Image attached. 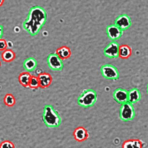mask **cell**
Here are the masks:
<instances>
[{"mask_svg": "<svg viewBox=\"0 0 148 148\" xmlns=\"http://www.w3.org/2000/svg\"><path fill=\"white\" fill-rule=\"evenodd\" d=\"M46 20V10L40 6H34L29 9L27 17L23 23V27L27 32L34 36L38 34Z\"/></svg>", "mask_w": 148, "mask_h": 148, "instance_id": "1", "label": "cell"}, {"mask_svg": "<svg viewBox=\"0 0 148 148\" xmlns=\"http://www.w3.org/2000/svg\"><path fill=\"white\" fill-rule=\"evenodd\" d=\"M42 120L47 127H57L61 123V118L53 106L46 105L42 114Z\"/></svg>", "mask_w": 148, "mask_h": 148, "instance_id": "2", "label": "cell"}, {"mask_svg": "<svg viewBox=\"0 0 148 148\" xmlns=\"http://www.w3.org/2000/svg\"><path fill=\"white\" fill-rule=\"evenodd\" d=\"M97 101V94L92 89L84 90L77 99V104L83 108L93 106Z\"/></svg>", "mask_w": 148, "mask_h": 148, "instance_id": "3", "label": "cell"}, {"mask_svg": "<svg viewBox=\"0 0 148 148\" xmlns=\"http://www.w3.org/2000/svg\"><path fill=\"white\" fill-rule=\"evenodd\" d=\"M135 115V109L132 104L128 102L121 104L119 112V116L121 120L124 121L132 120L134 118Z\"/></svg>", "mask_w": 148, "mask_h": 148, "instance_id": "4", "label": "cell"}, {"mask_svg": "<svg viewBox=\"0 0 148 148\" xmlns=\"http://www.w3.org/2000/svg\"><path fill=\"white\" fill-rule=\"evenodd\" d=\"M101 73L106 79L117 80L119 78V73L116 66L112 64H106L101 67Z\"/></svg>", "mask_w": 148, "mask_h": 148, "instance_id": "5", "label": "cell"}, {"mask_svg": "<svg viewBox=\"0 0 148 148\" xmlns=\"http://www.w3.org/2000/svg\"><path fill=\"white\" fill-rule=\"evenodd\" d=\"M47 63L53 71H61L64 67L62 60L56 53H50L48 55Z\"/></svg>", "mask_w": 148, "mask_h": 148, "instance_id": "6", "label": "cell"}, {"mask_svg": "<svg viewBox=\"0 0 148 148\" xmlns=\"http://www.w3.org/2000/svg\"><path fill=\"white\" fill-rule=\"evenodd\" d=\"M106 32L109 38L112 40L119 39L123 34V30L114 24L108 25L106 28Z\"/></svg>", "mask_w": 148, "mask_h": 148, "instance_id": "7", "label": "cell"}, {"mask_svg": "<svg viewBox=\"0 0 148 148\" xmlns=\"http://www.w3.org/2000/svg\"><path fill=\"white\" fill-rule=\"evenodd\" d=\"M119 45L116 42H110L103 49V54L105 56L114 58L119 57Z\"/></svg>", "mask_w": 148, "mask_h": 148, "instance_id": "8", "label": "cell"}, {"mask_svg": "<svg viewBox=\"0 0 148 148\" xmlns=\"http://www.w3.org/2000/svg\"><path fill=\"white\" fill-rule=\"evenodd\" d=\"M114 24H116L122 30L127 29L131 25V18L126 14H121L117 17L115 19Z\"/></svg>", "mask_w": 148, "mask_h": 148, "instance_id": "9", "label": "cell"}, {"mask_svg": "<svg viewBox=\"0 0 148 148\" xmlns=\"http://www.w3.org/2000/svg\"><path fill=\"white\" fill-rule=\"evenodd\" d=\"M113 97L116 102L121 105L128 102V91L122 88H117L113 91Z\"/></svg>", "mask_w": 148, "mask_h": 148, "instance_id": "10", "label": "cell"}, {"mask_svg": "<svg viewBox=\"0 0 148 148\" xmlns=\"http://www.w3.org/2000/svg\"><path fill=\"white\" fill-rule=\"evenodd\" d=\"M74 138L78 142H82L88 138V133L87 130L83 127H78L76 128L73 132Z\"/></svg>", "mask_w": 148, "mask_h": 148, "instance_id": "11", "label": "cell"}, {"mask_svg": "<svg viewBox=\"0 0 148 148\" xmlns=\"http://www.w3.org/2000/svg\"><path fill=\"white\" fill-rule=\"evenodd\" d=\"M38 78L39 82V87L41 88H46L49 87L53 80L52 77L49 73L42 72L39 74Z\"/></svg>", "mask_w": 148, "mask_h": 148, "instance_id": "12", "label": "cell"}, {"mask_svg": "<svg viewBox=\"0 0 148 148\" xmlns=\"http://www.w3.org/2000/svg\"><path fill=\"white\" fill-rule=\"evenodd\" d=\"M141 98L140 91L137 88H133L128 91V102L134 104L138 102Z\"/></svg>", "mask_w": 148, "mask_h": 148, "instance_id": "13", "label": "cell"}, {"mask_svg": "<svg viewBox=\"0 0 148 148\" xmlns=\"http://www.w3.org/2000/svg\"><path fill=\"white\" fill-rule=\"evenodd\" d=\"M56 53L62 60H65L69 58L71 56V50L68 46H62L59 48H58Z\"/></svg>", "mask_w": 148, "mask_h": 148, "instance_id": "14", "label": "cell"}, {"mask_svg": "<svg viewBox=\"0 0 148 148\" xmlns=\"http://www.w3.org/2000/svg\"><path fill=\"white\" fill-rule=\"evenodd\" d=\"M24 68L28 72L34 71L37 66V61L34 57H29L24 60L23 64Z\"/></svg>", "mask_w": 148, "mask_h": 148, "instance_id": "15", "label": "cell"}, {"mask_svg": "<svg viewBox=\"0 0 148 148\" xmlns=\"http://www.w3.org/2000/svg\"><path fill=\"white\" fill-rule=\"evenodd\" d=\"M132 54L131 48L127 45H121L119 46V57L123 59L128 58Z\"/></svg>", "mask_w": 148, "mask_h": 148, "instance_id": "16", "label": "cell"}, {"mask_svg": "<svg viewBox=\"0 0 148 148\" xmlns=\"http://www.w3.org/2000/svg\"><path fill=\"white\" fill-rule=\"evenodd\" d=\"M32 75L27 72H23L20 73L18 76V82L23 87H29V83Z\"/></svg>", "mask_w": 148, "mask_h": 148, "instance_id": "17", "label": "cell"}, {"mask_svg": "<svg viewBox=\"0 0 148 148\" xmlns=\"http://www.w3.org/2000/svg\"><path fill=\"white\" fill-rule=\"evenodd\" d=\"M142 142L139 139H129L124 141L122 145V147H142Z\"/></svg>", "mask_w": 148, "mask_h": 148, "instance_id": "18", "label": "cell"}, {"mask_svg": "<svg viewBox=\"0 0 148 148\" xmlns=\"http://www.w3.org/2000/svg\"><path fill=\"white\" fill-rule=\"evenodd\" d=\"M1 58L5 62H10L16 58V54L12 50L6 49L1 54Z\"/></svg>", "mask_w": 148, "mask_h": 148, "instance_id": "19", "label": "cell"}, {"mask_svg": "<svg viewBox=\"0 0 148 148\" xmlns=\"http://www.w3.org/2000/svg\"><path fill=\"white\" fill-rule=\"evenodd\" d=\"M3 102L5 105L7 106H13L15 103H16V100L14 97V96L10 93L6 94L4 98H3Z\"/></svg>", "mask_w": 148, "mask_h": 148, "instance_id": "20", "label": "cell"}, {"mask_svg": "<svg viewBox=\"0 0 148 148\" xmlns=\"http://www.w3.org/2000/svg\"><path fill=\"white\" fill-rule=\"evenodd\" d=\"M39 87V82L38 77L32 76L29 83V87L31 88H38Z\"/></svg>", "mask_w": 148, "mask_h": 148, "instance_id": "21", "label": "cell"}, {"mask_svg": "<svg viewBox=\"0 0 148 148\" xmlns=\"http://www.w3.org/2000/svg\"><path fill=\"white\" fill-rule=\"evenodd\" d=\"M15 146L13 144V142L8 140H5L3 142H2L0 144V148L2 147H10V148H14Z\"/></svg>", "mask_w": 148, "mask_h": 148, "instance_id": "22", "label": "cell"}, {"mask_svg": "<svg viewBox=\"0 0 148 148\" xmlns=\"http://www.w3.org/2000/svg\"><path fill=\"white\" fill-rule=\"evenodd\" d=\"M8 47L7 41L2 38L0 39V51H3Z\"/></svg>", "mask_w": 148, "mask_h": 148, "instance_id": "23", "label": "cell"}, {"mask_svg": "<svg viewBox=\"0 0 148 148\" xmlns=\"http://www.w3.org/2000/svg\"><path fill=\"white\" fill-rule=\"evenodd\" d=\"M3 34V27L2 25H0V39L2 38Z\"/></svg>", "mask_w": 148, "mask_h": 148, "instance_id": "24", "label": "cell"}, {"mask_svg": "<svg viewBox=\"0 0 148 148\" xmlns=\"http://www.w3.org/2000/svg\"><path fill=\"white\" fill-rule=\"evenodd\" d=\"M7 45H8V47H12L13 44L11 41H8L7 42Z\"/></svg>", "mask_w": 148, "mask_h": 148, "instance_id": "25", "label": "cell"}, {"mask_svg": "<svg viewBox=\"0 0 148 148\" xmlns=\"http://www.w3.org/2000/svg\"><path fill=\"white\" fill-rule=\"evenodd\" d=\"M4 1H5V0H0V6H1V5L3 4Z\"/></svg>", "mask_w": 148, "mask_h": 148, "instance_id": "26", "label": "cell"}, {"mask_svg": "<svg viewBox=\"0 0 148 148\" xmlns=\"http://www.w3.org/2000/svg\"><path fill=\"white\" fill-rule=\"evenodd\" d=\"M147 92L148 94V83H147Z\"/></svg>", "mask_w": 148, "mask_h": 148, "instance_id": "27", "label": "cell"}, {"mask_svg": "<svg viewBox=\"0 0 148 148\" xmlns=\"http://www.w3.org/2000/svg\"><path fill=\"white\" fill-rule=\"evenodd\" d=\"M1 61H0V66H1Z\"/></svg>", "mask_w": 148, "mask_h": 148, "instance_id": "28", "label": "cell"}]
</instances>
